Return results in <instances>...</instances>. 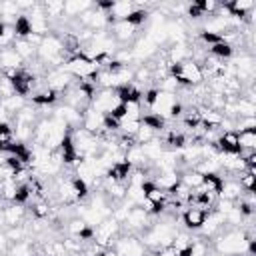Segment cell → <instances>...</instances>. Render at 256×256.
<instances>
[{"mask_svg":"<svg viewBox=\"0 0 256 256\" xmlns=\"http://www.w3.org/2000/svg\"><path fill=\"white\" fill-rule=\"evenodd\" d=\"M62 70H66L74 80H90V82H94V78H96L100 68H98L96 62L84 58L82 54H74V56H70L66 60Z\"/></svg>","mask_w":256,"mask_h":256,"instance_id":"6da1fadb","label":"cell"},{"mask_svg":"<svg viewBox=\"0 0 256 256\" xmlns=\"http://www.w3.org/2000/svg\"><path fill=\"white\" fill-rule=\"evenodd\" d=\"M120 234H122V224L112 216H108L94 228V242H98L102 248H112L114 240Z\"/></svg>","mask_w":256,"mask_h":256,"instance_id":"7a4b0ae2","label":"cell"},{"mask_svg":"<svg viewBox=\"0 0 256 256\" xmlns=\"http://www.w3.org/2000/svg\"><path fill=\"white\" fill-rule=\"evenodd\" d=\"M112 250H116L120 256H142L148 248L144 246V242L138 234H120L114 240Z\"/></svg>","mask_w":256,"mask_h":256,"instance_id":"3957f363","label":"cell"},{"mask_svg":"<svg viewBox=\"0 0 256 256\" xmlns=\"http://www.w3.org/2000/svg\"><path fill=\"white\" fill-rule=\"evenodd\" d=\"M120 98L116 94L114 88H96L94 96H92V108L102 112L104 116H108L116 106H120Z\"/></svg>","mask_w":256,"mask_h":256,"instance_id":"277c9868","label":"cell"},{"mask_svg":"<svg viewBox=\"0 0 256 256\" xmlns=\"http://www.w3.org/2000/svg\"><path fill=\"white\" fill-rule=\"evenodd\" d=\"M176 102H178V96H176V94H170V92L158 90V94H156L154 102L146 108V112L156 114V116H160V118H164V120L168 122V120H170V110H172V106H174Z\"/></svg>","mask_w":256,"mask_h":256,"instance_id":"5b68a950","label":"cell"},{"mask_svg":"<svg viewBox=\"0 0 256 256\" xmlns=\"http://www.w3.org/2000/svg\"><path fill=\"white\" fill-rule=\"evenodd\" d=\"M26 16H28V22H30V30H32V34H36V36H46V34H50L52 30H50V20L46 18V14H44V10H42V4L40 2H36V6L32 8V10H28V12H24Z\"/></svg>","mask_w":256,"mask_h":256,"instance_id":"8992f818","label":"cell"},{"mask_svg":"<svg viewBox=\"0 0 256 256\" xmlns=\"http://www.w3.org/2000/svg\"><path fill=\"white\" fill-rule=\"evenodd\" d=\"M80 128H84L86 132L98 136L102 130H104V114L94 110L92 106L88 110L82 112V122H80Z\"/></svg>","mask_w":256,"mask_h":256,"instance_id":"52a82bcc","label":"cell"},{"mask_svg":"<svg viewBox=\"0 0 256 256\" xmlns=\"http://www.w3.org/2000/svg\"><path fill=\"white\" fill-rule=\"evenodd\" d=\"M24 218H26V206H22V204L8 202V206L2 208V222L6 228L24 224Z\"/></svg>","mask_w":256,"mask_h":256,"instance_id":"ba28073f","label":"cell"},{"mask_svg":"<svg viewBox=\"0 0 256 256\" xmlns=\"http://www.w3.org/2000/svg\"><path fill=\"white\" fill-rule=\"evenodd\" d=\"M206 214H208V212H202V210H198V208L186 206V208L182 210L180 218H182V222H184V228H186V230L196 232V230H200V228H202V224H204V220H206Z\"/></svg>","mask_w":256,"mask_h":256,"instance_id":"9c48e42d","label":"cell"},{"mask_svg":"<svg viewBox=\"0 0 256 256\" xmlns=\"http://www.w3.org/2000/svg\"><path fill=\"white\" fill-rule=\"evenodd\" d=\"M134 10H136V4H134V2H130V0H118V2H112L110 12H108L110 26H112L114 22H120V20L128 18Z\"/></svg>","mask_w":256,"mask_h":256,"instance_id":"30bf717a","label":"cell"},{"mask_svg":"<svg viewBox=\"0 0 256 256\" xmlns=\"http://www.w3.org/2000/svg\"><path fill=\"white\" fill-rule=\"evenodd\" d=\"M20 68H24V60L16 54L12 46L0 50V70H20Z\"/></svg>","mask_w":256,"mask_h":256,"instance_id":"8fae6325","label":"cell"},{"mask_svg":"<svg viewBox=\"0 0 256 256\" xmlns=\"http://www.w3.org/2000/svg\"><path fill=\"white\" fill-rule=\"evenodd\" d=\"M238 146H240V154L246 152H256V128H246V130H238Z\"/></svg>","mask_w":256,"mask_h":256,"instance_id":"7c38bea8","label":"cell"},{"mask_svg":"<svg viewBox=\"0 0 256 256\" xmlns=\"http://www.w3.org/2000/svg\"><path fill=\"white\" fill-rule=\"evenodd\" d=\"M90 6H92V2H88V0H68V2H64V20H76Z\"/></svg>","mask_w":256,"mask_h":256,"instance_id":"4fadbf2b","label":"cell"},{"mask_svg":"<svg viewBox=\"0 0 256 256\" xmlns=\"http://www.w3.org/2000/svg\"><path fill=\"white\" fill-rule=\"evenodd\" d=\"M208 54H210L212 58H216V60H222V62H230V58L234 56V46L222 40V42H216V44H212V46L208 48Z\"/></svg>","mask_w":256,"mask_h":256,"instance_id":"5bb4252c","label":"cell"},{"mask_svg":"<svg viewBox=\"0 0 256 256\" xmlns=\"http://www.w3.org/2000/svg\"><path fill=\"white\" fill-rule=\"evenodd\" d=\"M42 4V10H44V14H46V18L50 20V24H52V20H62L64 18V2L62 0H46V2H40Z\"/></svg>","mask_w":256,"mask_h":256,"instance_id":"9a60e30c","label":"cell"},{"mask_svg":"<svg viewBox=\"0 0 256 256\" xmlns=\"http://www.w3.org/2000/svg\"><path fill=\"white\" fill-rule=\"evenodd\" d=\"M12 48L16 50V54H18L24 62H28V60L36 58V48H34L28 40H24V38H16V40H14V44H12Z\"/></svg>","mask_w":256,"mask_h":256,"instance_id":"2e32d148","label":"cell"},{"mask_svg":"<svg viewBox=\"0 0 256 256\" xmlns=\"http://www.w3.org/2000/svg\"><path fill=\"white\" fill-rule=\"evenodd\" d=\"M12 28H14V32H16V38H28V36L32 34V30H30V22H28V16H26L24 12H20V14H18L16 22L12 24Z\"/></svg>","mask_w":256,"mask_h":256,"instance_id":"e0dca14e","label":"cell"},{"mask_svg":"<svg viewBox=\"0 0 256 256\" xmlns=\"http://www.w3.org/2000/svg\"><path fill=\"white\" fill-rule=\"evenodd\" d=\"M0 104L14 116L20 108L26 106V98H22V96H18V94H12V96H8V98H0Z\"/></svg>","mask_w":256,"mask_h":256,"instance_id":"ac0fdd59","label":"cell"},{"mask_svg":"<svg viewBox=\"0 0 256 256\" xmlns=\"http://www.w3.org/2000/svg\"><path fill=\"white\" fill-rule=\"evenodd\" d=\"M236 180H238L242 192H254V188H256V174H252V172L246 170V172L238 174Z\"/></svg>","mask_w":256,"mask_h":256,"instance_id":"d6986e66","label":"cell"},{"mask_svg":"<svg viewBox=\"0 0 256 256\" xmlns=\"http://www.w3.org/2000/svg\"><path fill=\"white\" fill-rule=\"evenodd\" d=\"M140 120H120V126H118V132L124 134V136H136L138 128H140Z\"/></svg>","mask_w":256,"mask_h":256,"instance_id":"ffe728a7","label":"cell"},{"mask_svg":"<svg viewBox=\"0 0 256 256\" xmlns=\"http://www.w3.org/2000/svg\"><path fill=\"white\" fill-rule=\"evenodd\" d=\"M192 236L188 234V232H176V236H174V240H172V248L176 250V252H180V250H184V248H188L190 244H192Z\"/></svg>","mask_w":256,"mask_h":256,"instance_id":"44dd1931","label":"cell"},{"mask_svg":"<svg viewBox=\"0 0 256 256\" xmlns=\"http://www.w3.org/2000/svg\"><path fill=\"white\" fill-rule=\"evenodd\" d=\"M154 138H156V132H154L150 126H146V124H140L138 132H136V136H134L136 144H144V142H150V140H154Z\"/></svg>","mask_w":256,"mask_h":256,"instance_id":"7402d4cb","label":"cell"},{"mask_svg":"<svg viewBox=\"0 0 256 256\" xmlns=\"http://www.w3.org/2000/svg\"><path fill=\"white\" fill-rule=\"evenodd\" d=\"M98 256H120L116 250H112V248H106V250H102Z\"/></svg>","mask_w":256,"mask_h":256,"instance_id":"603a6c76","label":"cell"},{"mask_svg":"<svg viewBox=\"0 0 256 256\" xmlns=\"http://www.w3.org/2000/svg\"><path fill=\"white\" fill-rule=\"evenodd\" d=\"M142 256H158V252H154V250H146Z\"/></svg>","mask_w":256,"mask_h":256,"instance_id":"cb8c5ba5","label":"cell"},{"mask_svg":"<svg viewBox=\"0 0 256 256\" xmlns=\"http://www.w3.org/2000/svg\"><path fill=\"white\" fill-rule=\"evenodd\" d=\"M238 256H250V254H238Z\"/></svg>","mask_w":256,"mask_h":256,"instance_id":"d4e9b609","label":"cell"}]
</instances>
